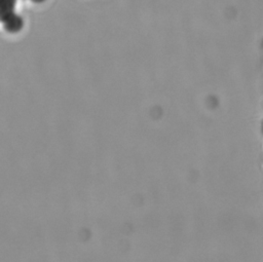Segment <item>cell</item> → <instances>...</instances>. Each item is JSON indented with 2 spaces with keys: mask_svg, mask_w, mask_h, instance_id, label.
<instances>
[{
  "mask_svg": "<svg viewBox=\"0 0 263 262\" xmlns=\"http://www.w3.org/2000/svg\"><path fill=\"white\" fill-rule=\"evenodd\" d=\"M2 23L4 24V27L7 31L11 32V33H16L18 32L23 26H24V22H23V18L15 14L14 12L11 13L10 15L6 16L5 18L2 20Z\"/></svg>",
  "mask_w": 263,
  "mask_h": 262,
  "instance_id": "cell-1",
  "label": "cell"
}]
</instances>
